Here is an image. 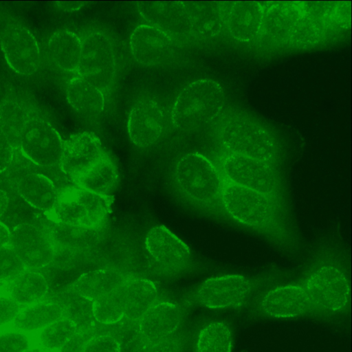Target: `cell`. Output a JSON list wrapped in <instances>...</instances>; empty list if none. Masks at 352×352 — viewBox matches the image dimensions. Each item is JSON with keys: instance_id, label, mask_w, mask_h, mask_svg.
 <instances>
[{"instance_id": "obj_1", "label": "cell", "mask_w": 352, "mask_h": 352, "mask_svg": "<svg viewBox=\"0 0 352 352\" xmlns=\"http://www.w3.org/2000/svg\"><path fill=\"white\" fill-rule=\"evenodd\" d=\"M222 204L226 214L236 223L281 249L296 250L298 238L287 212L270 197L223 177Z\"/></svg>"}, {"instance_id": "obj_2", "label": "cell", "mask_w": 352, "mask_h": 352, "mask_svg": "<svg viewBox=\"0 0 352 352\" xmlns=\"http://www.w3.org/2000/svg\"><path fill=\"white\" fill-rule=\"evenodd\" d=\"M175 173L186 197L219 217L227 216L222 204L223 177L210 160L199 153H188L177 163Z\"/></svg>"}, {"instance_id": "obj_3", "label": "cell", "mask_w": 352, "mask_h": 352, "mask_svg": "<svg viewBox=\"0 0 352 352\" xmlns=\"http://www.w3.org/2000/svg\"><path fill=\"white\" fill-rule=\"evenodd\" d=\"M56 189V200L47 217L52 221L98 230L112 211L113 197L99 195L72 183Z\"/></svg>"}, {"instance_id": "obj_4", "label": "cell", "mask_w": 352, "mask_h": 352, "mask_svg": "<svg viewBox=\"0 0 352 352\" xmlns=\"http://www.w3.org/2000/svg\"><path fill=\"white\" fill-rule=\"evenodd\" d=\"M223 89L211 79H199L186 85L178 94L172 109L175 127L192 131L211 122L222 107Z\"/></svg>"}, {"instance_id": "obj_5", "label": "cell", "mask_w": 352, "mask_h": 352, "mask_svg": "<svg viewBox=\"0 0 352 352\" xmlns=\"http://www.w3.org/2000/svg\"><path fill=\"white\" fill-rule=\"evenodd\" d=\"M228 182L261 193L287 212L286 188L279 169L263 162L230 154L219 168Z\"/></svg>"}, {"instance_id": "obj_6", "label": "cell", "mask_w": 352, "mask_h": 352, "mask_svg": "<svg viewBox=\"0 0 352 352\" xmlns=\"http://www.w3.org/2000/svg\"><path fill=\"white\" fill-rule=\"evenodd\" d=\"M116 73V55L110 38L100 31L88 33L82 40L76 75L87 80L105 95L112 88Z\"/></svg>"}, {"instance_id": "obj_7", "label": "cell", "mask_w": 352, "mask_h": 352, "mask_svg": "<svg viewBox=\"0 0 352 352\" xmlns=\"http://www.w3.org/2000/svg\"><path fill=\"white\" fill-rule=\"evenodd\" d=\"M221 138L230 154L257 160L278 168L276 144L261 126L250 121L234 122L223 129Z\"/></svg>"}, {"instance_id": "obj_8", "label": "cell", "mask_w": 352, "mask_h": 352, "mask_svg": "<svg viewBox=\"0 0 352 352\" xmlns=\"http://www.w3.org/2000/svg\"><path fill=\"white\" fill-rule=\"evenodd\" d=\"M47 220L37 217L11 230L10 246L24 267L37 270L50 264L54 245L47 229Z\"/></svg>"}, {"instance_id": "obj_9", "label": "cell", "mask_w": 352, "mask_h": 352, "mask_svg": "<svg viewBox=\"0 0 352 352\" xmlns=\"http://www.w3.org/2000/svg\"><path fill=\"white\" fill-rule=\"evenodd\" d=\"M63 143L58 132L50 123L34 117L23 128L18 148L38 166L50 168L58 166Z\"/></svg>"}, {"instance_id": "obj_10", "label": "cell", "mask_w": 352, "mask_h": 352, "mask_svg": "<svg viewBox=\"0 0 352 352\" xmlns=\"http://www.w3.org/2000/svg\"><path fill=\"white\" fill-rule=\"evenodd\" d=\"M302 288L309 305L331 311L344 308L350 294L348 279L333 266H323L314 272Z\"/></svg>"}, {"instance_id": "obj_11", "label": "cell", "mask_w": 352, "mask_h": 352, "mask_svg": "<svg viewBox=\"0 0 352 352\" xmlns=\"http://www.w3.org/2000/svg\"><path fill=\"white\" fill-rule=\"evenodd\" d=\"M0 47L8 65L18 74L30 76L36 71L39 47L34 36L25 26L7 25L0 34Z\"/></svg>"}, {"instance_id": "obj_12", "label": "cell", "mask_w": 352, "mask_h": 352, "mask_svg": "<svg viewBox=\"0 0 352 352\" xmlns=\"http://www.w3.org/2000/svg\"><path fill=\"white\" fill-rule=\"evenodd\" d=\"M107 152L93 132L84 131L71 135L64 143L59 168L71 182L78 178Z\"/></svg>"}, {"instance_id": "obj_13", "label": "cell", "mask_w": 352, "mask_h": 352, "mask_svg": "<svg viewBox=\"0 0 352 352\" xmlns=\"http://www.w3.org/2000/svg\"><path fill=\"white\" fill-rule=\"evenodd\" d=\"M131 54L135 60L145 66H155L169 60L177 47L175 38L164 31L148 24H142L132 32L129 38Z\"/></svg>"}, {"instance_id": "obj_14", "label": "cell", "mask_w": 352, "mask_h": 352, "mask_svg": "<svg viewBox=\"0 0 352 352\" xmlns=\"http://www.w3.org/2000/svg\"><path fill=\"white\" fill-rule=\"evenodd\" d=\"M250 290V282L244 276L226 274L205 280L197 292V299L206 307L223 309L242 302Z\"/></svg>"}, {"instance_id": "obj_15", "label": "cell", "mask_w": 352, "mask_h": 352, "mask_svg": "<svg viewBox=\"0 0 352 352\" xmlns=\"http://www.w3.org/2000/svg\"><path fill=\"white\" fill-rule=\"evenodd\" d=\"M164 115L155 100L146 98L137 102L130 111L127 132L131 142L139 148L154 144L164 127Z\"/></svg>"}, {"instance_id": "obj_16", "label": "cell", "mask_w": 352, "mask_h": 352, "mask_svg": "<svg viewBox=\"0 0 352 352\" xmlns=\"http://www.w3.org/2000/svg\"><path fill=\"white\" fill-rule=\"evenodd\" d=\"M144 245L151 261L163 270L177 269L187 263L190 256L189 247L162 225L149 230Z\"/></svg>"}, {"instance_id": "obj_17", "label": "cell", "mask_w": 352, "mask_h": 352, "mask_svg": "<svg viewBox=\"0 0 352 352\" xmlns=\"http://www.w3.org/2000/svg\"><path fill=\"white\" fill-rule=\"evenodd\" d=\"M138 9L141 16L151 25L182 38L191 32L186 8L183 1H142Z\"/></svg>"}, {"instance_id": "obj_18", "label": "cell", "mask_w": 352, "mask_h": 352, "mask_svg": "<svg viewBox=\"0 0 352 352\" xmlns=\"http://www.w3.org/2000/svg\"><path fill=\"white\" fill-rule=\"evenodd\" d=\"M182 320L179 307L170 302L155 303L139 320L142 336L150 341L167 338L178 328Z\"/></svg>"}, {"instance_id": "obj_19", "label": "cell", "mask_w": 352, "mask_h": 352, "mask_svg": "<svg viewBox=\"0 0 352 352\" xmlns=\"http://www.w3.org/2000/svg\"><path fill=\"white\" fill-rule=\"evenodd\" d=\"M309 306L303 288L288 285L270 291L261 302V309L275 318H291L302 314Z\"/></svg>"}, {"instance_id": "obj_20", "label": "cell", "mask_w": 352, "mask_h": 352, "mask_svg": "<svg viewBox=\"0 0 352 352\" xmlns=\"http://www.w3.org/2000/svg\"><path fill=\"white\" fill-rule=\"evenodd\" d=\"M15 187L18 195L35 210L49 214L53 209L57 189L46 175L37 172L27 174L16 179Z\"/></svg>"}, {"instance_id": "obj_21", "label": "cell", "mask_w": 352, "mask_h": 352, "mask_svg": "<svg viewBox=\"0 0 352 352\" xmlns=\"http://www.w3.org/2000/svg\"><path fill=\"white\" fill-rule=\"evenodd\" d=\"M118 181V167L106 153L73 184L99 195L113 197Z\"/></svg>"}, {"instance_id": "obj_22", "label": "cell", "mask_w": 352, "mask_h": 352, "mask_svg": "<svg viewBox=\"0 0 352 352\" xmlns=\"http://www.w3.org/2000/svg\"><path fill=\"white\" fill-rule=\"evenodd\" d=\"M65 95L70 106L83 116H97L104 109V94L78 75L76 74L68 81Z\"/></svg>"}, {"instance_id": "obj_23", "label": "cell", "mask_w": 352, "mask_h": 352, "mask_svg": "<svg viewBox=\"0 0 352 352\" xmlns=\"http://www.w3.org/2000/svg\"><path fill=\"white\" fill-rule=\"evenodd\" d=\"M47 47L52 62L60 70L76 74L82 41L75 33L65 30L54 32L49 39Z\"/></svg>"}, {"instance_id": "obj_24", "label": "cell", "mask_w": 352, "mask_h": 352, "mask_svg": "<svg viewBox=\"0 0 352 352\" xmlns=\"http://www.w3.org/2000/svg\"><path fill=\"white\" fill-rule=\"evenodd\" d=\"M49 285L39 272L24 268L10 278L8 286L10 297L19 305L36 303L47 294Z\"/></svg>"}, {"instance_id": "obj_25", "label": "cell", "mask_w": 352, "mask_h": 352, "mask_svg": "<svg viewBox=\"0 0 352 352\" xmlns=\"http://www.w3.org/2000/svg\"><path fill=\"white\" fill-rule=\"evenodd\" d=\"M127 277L113 270H95L80 275L71 287L94 302L119 286Z\"/></svg>"}, {"instance_id": "obj_26", "label": "cell", "mask_w": 352, "mask_h": 352, "mask_svg": "<svg viewBox=\"0 0 352 352\" xmlns=\"http://www.w3.org/2000/svg\"><path fill=\"white\" fill-rule=\"evenodd\" d=\"M157 289L146 278H129L126 282L125 316L132 320H140L155 304Z\"/></svg>"}, {"instance_id": "obj_27", "label": "cell", "mask_w": 352, "mask_h": 352, "mask_svg": "<svg viewBox=\"0 0 352 352\" xmlns=\"http://www.w3.org/2000/svg\"><path fill=\"white\" fill-rule=\"evenodd\" d=\"M64 316L63 307L57 302L34 303L19 312L13 325L19 331L32 332L43 329Z\"/></svg>"}, {"instance_id": "obj_28", "label": "cell", "mask_w": 352, "mask_h": 352, "mask_svg": "<svg viewBox=\"0 0 352 352\" xmlns=\"http://www.w3.org/2000/svg\"><path fill=\"white\" fill-rule=\"evenodd\" d=\"M34 117L28 104L18 98L6 100L0 106V128L14 149L19 147L20 135L25 124Z\"/></svg>"}, {"instance_id": "obj_29", "label": "cell", "mask_w": 352, "mask_h": 352, "mask_svg": "<svg viewBox=\"0 0 352 352\" xmlns=\"http://www.w3.org/2000/svg\"><path fill=\"white\" fill-rule=\"evenodd\" d=\"M129 277L119 286L93 302L96 321L104 324H112L125 316L126 282Z\"/></svg>"}, {"instance_id": "obj_30", "label": "cell", "mask_w": 352, "mask_h": 352, "mask_svg": "<svg viewBox=\"0 0 352 352\" xmlns=\"http://www.w3.org/2000/svg\"><path fill=\"white\" fill-rule=\"evenodd\" d=\"M65 316L72 320L78 331H88L95 323L93 302L76 293L71 287L60 297Z\"/></svg>"}, {"instance_id": "obj_31", "label": "cell", "mask_w": 352, "mask_h": 352, "mask_svg": "<svg viewBox=\"0 0 352 352\" xmlns=\"http://www.w3.org/2000/svg\"><path fill=\"white\" fill-rule=\"evenodd\" d=\"M47 229L54 246L76 252L87 246L98 230H93L54 221L48 218Z\"/></svg>"}, {"instance_id": "obj_32", "label": "cell", "mask_w": 352, "mask_h": 352, "mask_svg": "<svg viewBox=\"0 0 352 352\" xmlns=\"http://www.w3.org/2000/svg\"><path fill=\"white\" fill-rule=\"evenodd\" d=\"M231 348L230 329L222 322L211 323L199 334L197 352H231Z\"/></svg>"}, {"instance_id": "obj_33", "label": "cell", "mask_w": 352, "mask_h": 352, "mask_svg": "<svg viewBox=\"0 0 352 352\" xmlns=\"http://www.w3.org/2000/svg\"><path fill=\"white\" fill-rule=\"evenodd\" d=\"M226 23L230 32L241 39L254 36L258 27V10L252 6H237L229 12Z\"/></svg>"}, {"instance_id": "obj_34", "label": "cell", "mask_w": 352, "mask_h": 352, "mask_svg": "<svg viewBox=\"0 0 352 352\" xmlns=\"http://www.w3.org/2000/svg\"><path fill=\"white\" fill-rule=\"evenodd\" d=\"M77 332L74 323L64 316L41 329L39 342L47 350L58 351Z\"/></svg>"}, {"instance_id": "obj_35", "label": "cell", "mask_w": 352, "mask_h": 352, "mask_svg": "<svg viewBox=\"0 0 352 352\" xmlns=\"http://www.w3.org/2000/svg\"><path fill=\"white\" fill-rule=\"evenodd\" d=\"M24 268L10 245L0 248V280L10 279Z\"/></svg>"}, {"instance_id": "obj_36", "label": "cell", "mask_w": 352, "mask_h": 352, "mask_svg": "<svg viewBox=\"0 0 352 352\" xmlns=\"http://www.w3.org/2000/svg\"><path fill=\"white\" fill-rule=\"evenodd\" d=\"M29 347V339L19 331L0 334V352H26Z\"/></svg>"}, {"instance_id": "obj_37", "label": "cell", "mask_w": 352, "mask_h": 352, "mask_svg": "<svg viewBox=\"0 0 352 352\" xmlns=\"http://www.w3.org/2000/svg\"><path fill=\"white\" fill-rule=\"evenodd\" d=\"M120 342L113 336L101 335L91 338L83 352H120Z\"/></svg>"}, {"instance_id": "obj_38", "label": "cell", "mask_w": 352, "mask_h": 352, "mask_svg": "<svg viewBox=\"0 0 352 352\" xmlns=\"http://www.w3.org/2000/svg\"><path fill=\"white\" fill-rule=\"evenodd\" d=\"M20 311V305L10 297H0V327L14 321Z\"/></svg>"}, {"instance_id": "obj_39", "label": "cell", "mask_w": 352, "mask_h": 352, "mask_svg": "<svg viewBox=\"0 0 352 352\" xmlns=\"http://www.w3.org/2000/svg\"><path fill=\"white\" fill-rule=\"evenodd\" d=\"M91 338L89 331H78L58 352H83Z\"/></svg>"}, {"instance_id": "obj_40", "label": "cell", "mask_w": 352, "mask_h": 352, "mask_svg": "<svg viewBox=\"0 0 352 352\" xmlns=\"http://www.w3.org/2000/svg\"><path fill=\"white\" fill-rule=\"evenodd\" d=\"M14 148L7 135L0 128V173L9 166L13 156Z\"/></svg>"}, {"instance_id": "obj_41", "label": "cell", "mask_w": 352, "mask_h": 352, "mask_svg": "<svg viewBox=\"0 0 352 352\" xmlns=\"http://www.w3.org/2000/svg\"><path fill=\"white\" fill-rule=\"evenodd\" d=\"M177 343L172 340L164 338L156 341H151L142 352H179Z\"/></svg>"}, {"instance_id": "obj_42", "label": "cell", "mask_w": 352, "mask_h": 352, "mask_svg": "<svg viewBox=\"0 0 352 352\" xmlns=\"http://www.w3.org/2000/svg\"><path fill=\"white\" fill-rule=\"evenodd\" d=\"M57 7L65 12H72L80 10L85 3L82 1H56Z\"/></svg>"}, {"instance_id": "obj_43", "label": "cell", "mask_w": 352, "mask_h": 352, "mask_svg": "<svg viewBox=\"0 0 352 352\" xmlns=\"http://www.w3.org/2000/svg\"><path fill=\"white\" fill-rule=\"evenodd\" d=\"M11 240V230L0 221V248L10 245Z\"/></svg>"}, {"instance_id": "obj_44", "label": "cell", "mask_w": 352, "mask_h": 352, "mask_svg": "<svg viewBox=\"0 0 352 352\" xmlns=\"http://www.w3.org/2000/svg\"><path fill=\"white\" fill-rule=\"evenodd\" d=\"M10 199L8 193L0 188V219L4 214Z\"/></svg>"}, {"instance_id": "obj_45", "label": "cell", "mask_w": 352, "mask_h": 352, "mask_svg": "<svg viewBox=\"0 0 352 352\" xmlns=\"http://www.w3.org/2000/svg\"><path fill=\"white\" fill-rule=\"evenodd\" d=\"M37 352H50L48 351H37Z\"/></svg>"}]
</instances>
